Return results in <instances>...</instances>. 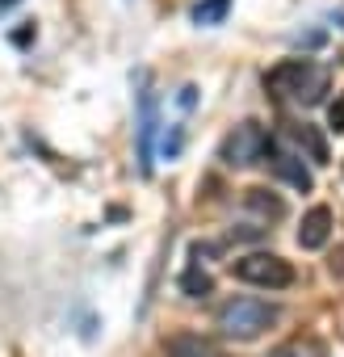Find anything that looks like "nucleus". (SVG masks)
Returning <instances> with one entry per match:
<instances>
[{
  "label": "nucleus",
  "mask_w": 344,
  "mask_h": 357,
  "mask_svg": "<svg viewBox=\"0 0 344 357\" xmlns=\"http://www.w3.org/2000/svg\"><path fill=\"white\" fill-rule=\"evenodd\" d=\"M269 160H273V172L281 176L286 185H294V190H302V194L315 185V181H311V172L302 168V160H298V155H290V151H277V147H273V155H269Z\"/></svg>",
  "instance_id": "0eeeda50"
},
{
  "label": "nucleus",
  "mask_w": 344,
  "mask_h": 357,
  "mask_svg": "<svg viewBox=\"0 0 344 357\" xmlns=\"http://www.w3.org/2000/svg\"><path fill=\"white\" fill-rule=\"evenodd\" d=\"M327 240H331V211H327V206H311V211L302 215L298 244H302L306 252H315V248H323Z\"/></svg>",
  "instance_id": "39448f33"
},
{
  "label": "nucleus",
  "mask_w": 344,
  "mask_h": 357,
  "mask_svg": "<svg viewBox=\"0 0 344 357\" xmlns=\"http://www.w3.org/2000/svg\"><path fill=\"white\" fill-rule=\"evenodd\" d=\"M327 122H331V130H336V135H344V93H340V101H331Z\"/></svg>",
  "instance_id": "4468645a"
},
{
  "label": "nucleus",
  "mask_w": 344,
  "mask_h": 357,
  "mask_svg": "<svg viewBox=\"0 0 344 357\" xmlns=\"http://www.w3.org/2000/svg\"><path fill=\"white\" fill-rule=\"evenodd\" d=\"M269 357H298L294 349H277V353H269Z\"/></svg>",
  "instance_id": "dca6fc26"
},
{
  "label": "nucleus",
  "mask_w": 344,
  "mask_h": 357,
  "mask_svg": "<svg viewBox=\"0 0 344 357\" xmlns=\"http://www.w3.org/2000/svg\"><path fill=\"white\" fill-rule=\"evenodd\" d=\"M181 290H185L189 298H206V294L214 290V282H210L206 273H198V269H185V273H181Z\"/></svg>",
  "instance_id": "ddd939ff"
},
{
  "label": "nucleus",
  "mask_w": 344,
  "mask_h": 357,
  "mask_svg": "<svg viewBox=\"0 0 344 357\" xmlns=\"http://www.w3.org/2000/svg\"><path fill=\"white\" fill-rule=\"evenodd\" d=\"M265 155H273V135H269L260 122H240V126L219 143V160L231 164V168L260 164Z\"/></svg>",
  "instance_id": "f03ea898"
},
{
  "label": "nucleus",
  "mask_w": 344,
  "mask_h": 357,
  "mask_svg": "<svg viewBox=\"0 0 344 357\" xmlns=\"http://www.w3.org/2000/svg\"><path fill=\"white\" fill-rule=\"evenodd\" d=\"M231 273L248 286H260V290H290L294 286V265L281 261L277 252H248L231 265Z\"/></svg>",
  "instance_id": "7ed1b4c3"
},
{
  "label": "nucleus",
  "mask_w": 344,
  "mask_h": 357,
  "mask_svg": "<svg viewBox=\"0 0 344 357\" xmlns=\"http://www.w3.org/2000/svg\"><path fill=\"white\" fill-rule=\"evenodd\" d=\"M306 68H311V59H281L277 68L265 72V93L269 97H294V89L306 76Z\"/></svg>",
  "instance_id": "20e7f679"
},
{
  "label": "nucleus",
  "mask_w": 344,
  "mask_h": 357,
  "mask_svg": "<svg viewBox=\"0 0 344 357\" xmlns=\"http://www.w3.org/2000/svg\"><path fill=\"white\" fill-rule=\"evenodd\" d=\"M151 139H155V97L139 93V168L151 172Z\"/></svg>",
  "instance_id": "423d86ee"
},
{
  "label": "nucleus",
  "mask_w": 344,
  "mask_h": 357,
  "mask_svg": "<svg viewBox=\"0 0 344 357\" xmlns=\"http://www.w3.org/2000/svg\"><path fill=\"white\" fill-rule=\"evenodd\" d=\"M164 353H168V357H214L202 336H172V340L164 344Z\"/></svg>",
  "instance_id": "9d476101"
},
{
  "label": "nucleus",
  "mask_w": 344,
  "mask_h": 357,
  "mask_svg": "<svg viewBox=\"0 0 344 357\" xmlns=\"http://www.w3.org/2000/svg\"><path fill=\"white\" fill-rule=\"evenodd\" d=\"M177 101H181V105H185V109H194V105H198V89H194V84H185V89H181V97H177Z\"/></svg>",
  "instance_id": "2eb2a0df"
},
{
  "label": "nucleus",
  "mask_w": 344,
  "mask_h": 357,
  "mask_svg": "<svg viewBox=\"0 0 344 357\" xmlns=\"http://www.w3.org/2000/svg\"><path fill=\"white\" fill-rule=\"evenodd\" d=\"M231 13V0H198L194 5V22L198 26H219Z\"/></svg>",
  "instance_id": "9b49d317"
},
{
  "label": "nucleus",
  "mask_w": 344,
  "mask_h": 357,
  "mask_svg": "<svg viewBox=\"0 0 344 357\" xmlns=\"http://www.w3.org/2000/svg\"><path fill=\"white\" fill-rule=\"evenodd\" d=\"M273 324H277V307H269V303H260V298H248V294L227 298V303L219 307V328H223V336H231V340H256V336L269 332Z\"/></svg>",
  "instance_id": "f257e3e1"
},
{
  "label": "nucleus",
  "mask_w": 344,
  "mask_h": 357,
  "mask_svg": "<svg viewBox=\"0 0 344 357\" xmlns=\"http://www.w3.org/2000/svg\"><path fill=\"white\" fill-rule=\"evenodd\" d=\"M9 5H17V0H0V9H9Z\"/></svg>",
  "instance_id": "f3484780"
},
{
  "label": "nucleus",
  "mask_w": 344,
  "mask_h": 357,
  "mask_svg": "<svg viewBox=\"0 0 344 357\" xmlns=\"http://www.w3.org/2000/svg\"><path fill=\"white\" fill-rule=\"evenodd\" d=\"M248 206L260 211L265 219H281V215H286V202H281L277 194H269V190H248Z\"/></svg>",
  "instance_id": "f8f14e48"
},
{
  "label": "nucleus",
  "mask_w": 344,
  "mask_h": 357,
  "mask_svg": "<svg viewBox=\"0 0 344 357\" xmlns=\"http://www.w3.org/2000/svg\"><path fill=\"white\" fill-rule=\"evenodd\" d=\"M327 84H331L327 68L311 63V68H306V76L298 80V89H294V97H290V101H298V105H319V101H323V93H327Z\"/></svg>",
  "instance_id": "6e6552de"
},
{
  "label": "nucleus",
  "mask_w": 344,
  "mask_h": 357,
  "mask_svg": "<svg viewBox=\"0 0 344 357\" xmlns=\"http://www.w3.org/2000/svg\"><path fill=\"white\" fill-rule=\"evenodd\" d=\"M290 135L298 139V147H306V151H311V160H315V164H327V160H331V155H327V143H323V135H319L315 126L298 122V126H290Z\"/></svg>",
  "instance_id": "1a4fd4ad"
}]
</instances>
